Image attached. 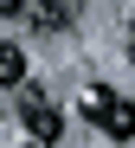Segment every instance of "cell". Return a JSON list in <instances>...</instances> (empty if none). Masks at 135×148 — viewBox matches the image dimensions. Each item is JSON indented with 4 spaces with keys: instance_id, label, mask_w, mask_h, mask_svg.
<instances>
[{
    "instance_id": "6da1fadb",
    "label": "cell",
    "mask_w": 135,
    "mask_h": 148,
    "mask_svg": "<svg viewBox=\"0 0 135 148\" xmlns=\"http://www.w3.org/2000/svg\"><path fill=\"white\" fill-rule=\"evenodd\" d=\"M19 116L32 129V142H58V110H51V97L39 84H19Z\"/></svg>"
},
{
    "instance_id": "7a4b0ae2",
    "label": "cell",
    "mask_w": 135,
    "mask_h": 148,
    "mask_svg": "<svg viewBox=\"0 0 135 148\" xmlns=\"http://www.w3.org/2000/svg\"><path fill=\"white\" fill-rule=\"evenodd\" d=\"M103 135L129 142V135H135V103H122V97H110V110H103Z\"/></svg>"
},
{
    "instance_id": "3957f363",
    "label": "cell",
    "mask_w": 135,
    "mask_h": 148,
    "mask_svg": "<svg viewBox=\"0 0 135 148\" xmlns=\"http://www.w3.org/2000/svg\"><path fill=\"white\" fill-rule=\"evenodd\" d=\"M26 13H32L39 32H64V7H58V0H26Z\"/></svg>"
},
{
    "instance_id": "277c9868",
    "label": "cell",
    "mask_w": 135,
    "mask_h": 148,
    "mask_svg": "<svg viewBox=\"0 0 135 148\" xmlns=\"http://www.w3.org/2000/svg\"><path fill=\"white\" fill-rule=\"evenodd\" d=\"M77 110H84V122H103V110H110V90H103V84H84V90H77Z\"/></svg>"
},
{
    "instance_id": "5b68a950",
    "label": "cell",
    "mask_w": 135,
    "mask_h": 148,
    "mask_svg": "<svg viewBox=\"0 0 135 148\" xmlns=\"http://www.w3.org/2000/svg\"><path fill=\"white\" fill-rule=\"evenodd\" d=\"M0 84H26V52L19 45H0Z\"/></svg>"
},
{
    "instance_id": "8992f818",
    "label": "cell",
    "mask_w": 135,
    "mask_h": 148,
    "mask_svg": "<svg viewBox=\"0 0 135 148\" xmlns=\"http://www.w3.org/2000/svg\"><path fill=\"white\" fill-rule=\"evenodd\" d=\"M0 13H26V0H0Z\"/></svg>"
},
{
    "instance_id": "52a82bcc",
    "label": "cell",
    "mask_w": 135,
    "mask_h": 148,
    "mask_svg": "<svg viewBox=\"0 0 135 148\" xmlns=\"http://www.w3.org/2000/svg\"><path fill=\"white\" fill-rule=\"evenodd\" d=\"M129 58H135V19H129Z\"/></svg>"
},
{
    "instance_id": "ba28073f",
    "label": "cell",
    "mask_w": 135,
    "mask_h": 148,
    "mask_svg": "<svg viewBox=\"0 0 135 148\" xmlns=\"http://www.w3.org/2000/svg\"><path fill=\"white\" fill-rule=\"evenodd\" d=\"M26 148H51V142H26Z\"/></svg>"
}]
</instances>
